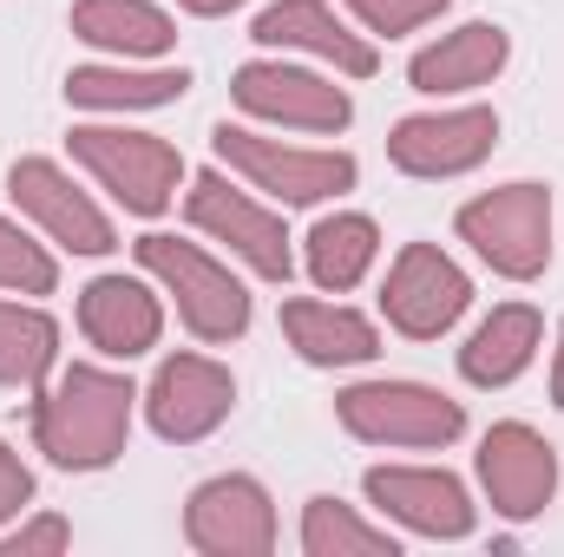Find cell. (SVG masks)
<instances>
[{"instance_id": "cell-20", "label": "cell", "mask_w": 564, "mask_h": 557, "mask_svg": "<svg viewBox=\"0 0 564 557\" xmlns=\"http://www.w3.org/2000/svg\"><path fill=\"white\" fill-rule=\"evenodd\" d=\"M539 341H545L539 308H532V302H499V308L466 335V348H459V374H466L473 387H512V381L532 368Z\"/></svg>"}, {"instance_id": "cell-28", "label": "cell", "mask_w": 564, "mask_h": 557, "mask_svg": "<svg viewBox=\"0 0 564 557\" xmlns=\"http://www.w3.org/2000/svg\"><path fill=\"white\" fill-rule=\"evenodd\" d=\"M73 545V525L59 518V512H40V518H26V525H13L7 538H0V557H53Z\"/></svg>"}, {"instance_id": "cell-15", "label": "cell", "mask_w": 564, "mask_h": 557, "mask_svg": "<svg viewBox=\"0 0 564 557\" xmlns=\"http://www.w3.org/2000/svg\"><path fill=\"white\" fill-rule=\"evenodd\" d=\"M368 499L421 538H466L473 532V499L446 466H375Z\"/></svg>"}, {"instance_id": "cell-31", "label": "cell", "mask_w": 564, "mask_h": 557, "mask_svg": "<svg viewBox=\"0 0 564 557\" xmlns=\"http://www.w3.org/2000/svg\"><path fill=\"white\" fill-rule=\"evenodd\" d=\"M552 401L564 407V321H558V354H552Z\"/></svg>"}, {"instance_id": "cell-16", "label": "cell", "mask_w": 564, "mask_h": 557, "mask_svg": "<svg viewBox=\"0 0 564 557\" xmlns=\"http://www.w3.org/2000/svg\"><path fill=\"white\" fill-rule=\"evenodd\" d=\"M250 40H257V46H276V53L328 59L341 79H368V73L381 66V53H375L361 33H348V26L335 20V7H328V0H270V7L257 13Z\"/></svg>"}, {"instance_id": "cell-24", "label": "cell", "mask_w": 564, "mask_h": 557, "mask_svg": "<svg viewBox=\"0 0 564 557\" xmlns=\"http://www.w3.org/2000/svg\"><path fill=\"white\" fill-rule=\"evenodd\" d=\"M59 361V321L33 302H0V387H40Z\"/></svg>"}, {"instance_id": "cell-3", "label": "cell", "mask_w": 564, "mask_h": 557, "mask_svg": "<svg viewBox=\"0 0 564 557\" xmlns=\"http://www.w3.org/2000/svg\"><path fill=\"white\" fill-rule=\"evenodd\" d=\"M453 223H459V243H473V256L506 282H539L552 263V190L532 177L459 204Z\"/></svg>"}, {"instance_id": "cell-10", "label": "cell", "mask_w": 564, "mask_h": 557, "mask_svg": "<svg viewBox=\"0 0 564 557\" xmlns=\"http://www.w3.org/2000/svg\"><path fill=\"white\" fill-rule=\"evenodd\" d=\"M230 99L263 119V125H289V132H348L355 106L335 79L308 73V66H289V59H250L237 66L230 79Z\"/></svg>"}, {"instance_id": "cell-21", "label": "cell", "mask_w": 564, "mask_h": 557, "mask_svg": "<svg viewBox=\"0 0 564 557\" xmlns=\"http://www.w3.org/2000/svg\"><path fill=\"white\" fill-rule=\"evenodd\" d=\"M191 92V73L184 66H73L66 73V106H86V112H151V106H171Z\"/></svg>"}, {"instance_id": "cell-1", "label": "cell", "mask_w": 564, "mask_h": 557, "mask_svg": "<svg viewBox=\"0 0 564 557\" xmlns=\"http://www.w3.org/2000/svg\"><path fill=\"white\" fill-rule=\"evenodd\" d=\"M132 407H139V387L126 374L73 361L33 401V446L59 472H106L132 439Z\"/></svg>"}, {"instance_id": "cell-22", "label": "cell", "mask_w": 564, "mask_h": 557, "mask_svg": "<svg viewBox=\"0 0 564 557\" xmlns=\"http://www.w3.org/2000/svg\"><path fill=\"white\" fill-rule=\"evenodd\" d=\"M73 33L99 53H119V59H158L177 46V20L151 0H79Z\"/></svg>"}, {"instance_id": "cell-12", "label": "cell", "mask_w": 564, "mask_h": 557, "mask_svg": "<svg viewBox=\"0 0 564 557\" xmlns=\"http://www.w3.org/2000/svg\"><path fill=\"white\" fill-rule=\"evenodd\" d=\"M184 538L204 557H263L276 551V505L250 472H217L191 492Z\"/></svg>"}, {"instance_id": "cell-4", "label": "cell", "mask_w": 564, "mask_h": 557, "mask_svg": "<svg viewBox=\"0 0 564 557\" xmlns=\"http://www.w3.org/2000/svg\"><path fill=\"white\" fill-rule=\"evenodd\" d=\"M210 144H217V157H224L237 177H250L263 197H276V204H289V210L328 204V197L355 190V177H361V164H355L348 151L282 144V139L250 132V125H217V132H210Z\"/></svg>"}, {"instance_id": "cell-26", "label": "cell", "mask_w": 564, "mask_h": 557, "mask_svg": "<svg viewBox=\"0 0 564 557\" xmlns=\"http://www.w3.org/2000/svg\"><path fill=\"white\" fill-rule=\"evenodd\" d=\"M0 288H13V295H53L59 288L53 250L33 243V230H20L13 217H0Z\"/></svg>"}, {"instance_id": "cell-27", "label": "cell", "mask_w": 564, "mask_h": 557, "mask_svg": "<svg viewBox=\"0 0 564 557\" xmlns=\"http://www.w3.org/2000/svg\"><path fill=\"white\" fill-rule=\"evenodd\" d=\"M355 7V20L368 26V33H381V40H394V33H414L426 20H440L453 0H348Z\"/></svg>"}, {"instance_id": "cell-11", "label": "cell", "mask_w": 564, "mask_h": 557, "mask_svg": "<svg viewBox=\"0 0 564 557\" xmlns=\"http://www.w3.org/2000/svg\"><path fill=\"white\" fill-rule=\"evenodd\" d=\"M230 407H237V381H230V368L210 361V354H171V361H158V374H151V387H144V419H151V433L171 439V446L210 439V433L230 419Z\"/></svg>"}, {"instance_id": "cell-30", "label": "cell", "mask_w": 564, "mask_h": 557, "mask_svg": "<svg viewBox=\"0 0 564 557\" xmlns=\"http://www.w3.org/2000/svg\"><path fill=\"white\" fill-rule=\"evenodd\" d=\"M184 13H197V20H217V13H230V7H243V0H177Z\"/></svg>"}, {"instance_id": "cell-14", "label": "cell", "mask_w": 564, "mask_h": 557, "mask_svg": "<svg viewBox=\"0 0 564 557\" xmlns=\"http://www.w3.org/2000/svg\"><path fill=\"white\" fill-rule=\"evenodd\" d=\"M479 485L492 499L499 518H539L558 492V452L539 426L525 419H499L479 439Z\"/></svg>"}, {"instance_id": "cell-6", "label": "cell", "mask_w": 564, "mask_h": 557, "mask_svg": "<svg viewBox=\"0 0 564 557\" xmlns=\"http://www.w3.org/2000/svg\"><path fill=\"white\" fill-rule=\"evenodd\" d=\"M335 414L361 446H453L466 433V407L421 381H355L335 394Z\"/></svg>"}, {"instance_id": "cell-23", "label": "cell", "mask_w": 564, "mask_h": 557, "mask_svg": "<svg viewBox=\"0 0 564 557\" xmlns=\"http://www.w3.org/2000/svg\"><path fill=\"white\" fill-rule=\"evenodd\" d=\"M375 256H381V230H375V217H361V210L315 217V230L302 237V270H308L315 288H328V295L355 288V282L375 270Z\"/></svg>"}, {"instance_id": "cell-7", "label": "cell", "mask_w": 564, "mask_h": 557, "mask_svg": "<svg viewBox=\"0 0 564 557\" xmlns=\"http://www.w3.org/2000/svg\"><path fill=\"white\" fill-rule=\"evenodd\" d=\"M184 217L224 243L243 270H257L263 282H289L295 276V256H289V230L270 204H257L250 190H237L224 171H197L191 177V197H184Z\"/></svg>"}, {"instance_id": "cell-18", "label": "cell", "mask_w": 564, "mask_h": 557, "mask_svg": "<svg viewBox=\"0 0 564 557\" xmlns=\"http://www.w3.org/2000/svg\"><path fill=\"white\" fill-rule=\"evenodd\" d=\"M506 59H512L506 26H492V20H466V26L440 33L433 46H421V53L408 59V79H414V92H426V99L479 92V86H492V79L506 73Z\"/></svg>"}, {"instance_id": "cell-9", "label": "cell", "mask_w": 564, "mask_h": 557, "mask_svg": "<svg viewBox=\"0 0 564 557\" xmlns=\"http://www.w3.org/2000/svg\"><path fill=\"white\" fill-rule=\"evenodd\" d=\"M466 302H473V282L440 243H408L381 282V315L408 341H440L466 315Z\"/></svg>"}, {"instance_id": "cell-13", "label": "cell", "mask_w": 564, "mask_h": 557, "mask_svg": "<svg viewBox=\"0 0 564 557\" xmlns=\"http://www.w3.org/2000/svg\"><path fill=\"white\" fill-rule=\"evenodd\" d=\"M499 112L492 106H453V112H414L388 132V157L408 177H466L492 157Z\"/></svg>"}, {"instance_id": "cell-29", "label": "cell", "mask_w": 564, "mask_h": 557, "mask_svg": "<svg viewBox=\"0 0 564 557\" xmlns=\"http://www.w3.org/2000/svg\"><path fill=\"white\" fill-rule=\"evenodd\" d=\"M26 505H33V472H26V459L0 439V525L20 518Z\"/></svg>"}, {"instance_id": "cell-5", "label": "cell", "mask_w": 564, "mask_h": 557, "mask_svg": "<svg viewBox=\"0 0 564 557\" xmlns=\"http://www.w3.org/2000/svg\"><path fill=\"white\" fill-rule=\"evenodd\" d=\"M73 164L93 171V184L132 210V217H164L171 197H177V177H184V157L177 144L151 139V132H126V125H73Z\"/></svg>"}, {"instance_id": "cell-19", "label": "cell", "mask_w": 564, "mask_h": 557, "mask_svg": "<svg viewBox=\"0 0 564 557\" xmlns=\"http://www.w3.org/2000/svg\"><path fill=\"white\" fill-rule=\"evenodd\" d=\"M282 335L308 368H368L381 354V328L368 315H355L348 302H282Z\"/></svg>"}, {"instance_id": "cell-17", "label": "cell", "mask_w": 564, "mask_h": 557, "mask_svg": "<svg viewBox=\"0 0 564 557\" xmlns=\"http://www.w3.org/2000/svg\"><path fill=\"white\" fill-rule=\"evenodd\" d=\"M79 335L106 361H139L164 335V302L139 276H93L79 288Z\"/></svg>"}, {"instance_id": "cell-8", "label": "cell", "mask_w": 564, "mask_h": 557, "mask_svg": "<svg viewBox=\"0 0 564 557\" xmlns=\"http://www.w3.org/2000/svg\"><path fill=\"white\" fill-rule=\"evenodd\" d=\"M7 197L20 204L26 223L46 230V243H59V250H73V256H106V250H119L112 217H106V210L73 184V171L53 164V157H20V164L7 171Z\"/></svg>"}, {"instance_id": "cell-2", "label": "cell", "mask_w": 564, "mask_h": 557, "mask_svg": "<svg viewBox=\"0 0 564 557\" xmlns=\"http://www.w3.org/2000/svg\"><path fill=\"white\" fill-rule=\"evenodd\" d=\"M139 270L177 302V321L197 341H237L250 328V288L204 243H177V237L151 230V237H139Z\"/></svg>"}, {"instance_id": "cell-25", "label": "cell", "mask_w": 564, "mask_h": 557, "mask_svg": "<svg viewBox=\"0 0 564 557\" xmlns=\"http://www.w3.org/2000/svg\"><path fill=\"white\" fill-rule=\"evenodd\" d=\"M302 551L308 557H401V538L388 525H368L341 499H308L302 505Z\"/></svg>"}]
</instances>
